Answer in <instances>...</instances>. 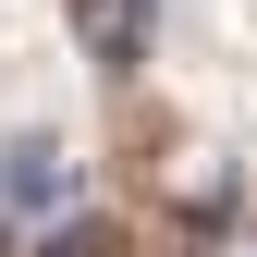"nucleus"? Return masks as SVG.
I'll return each instance as SVG.
<instances>
[{"instance_id": "7ed1b4c3", "label": "nucleus", "mask_w": 257, "mask_h": 257, "mask_svg": "<svg viewBox=\"0 0 257 257\" xmlns=\"http://www.w3.org/2000/svg\"><path fill=\"white\" fill-rule=\"evenodd\" d=\"M49 257H122V233H98V220H74V233H61Z\"/></svg>"}, {"instance_id": "f03ea898", "label": "nucleus", "mask_w": 257, "mask_h": 257, "mask_svg": "<svg viewBox=\"0 0 257 257\" xmlns=\"http://www.w3.org/2000/svg\"><path fill=\"white\" fill-rule=\"evenodd\" d=\"M74 13H86V49L98 61H135L147 49V0H74Z\"/></svg>"}, {"instance_id": "f257e3e1", "label": "nucleus", "mask_w": 257, "mask_h": 257, "mask_svg": "<svg viewBox=\"0 0 257 257\" xmlns=\"http://www.w3.org/2000/svg\"><path fill=\"white\" fill-rule=\"evenodd\" d=\"M61 196H74V159H61L49 135H37V147H13V159H0V208H61Z\"/></svg>"}]
</instances>
